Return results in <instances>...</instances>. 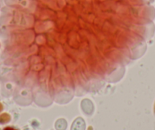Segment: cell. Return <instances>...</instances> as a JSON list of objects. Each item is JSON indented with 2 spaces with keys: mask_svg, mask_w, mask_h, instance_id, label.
I'll return each mask as SVG.
<instances>
[{
  "mask_svg": "<svg viewBox=\"0 0 155 130\" xmlns=\"http://www.w3.org/2000/svg\"><path fill=\"white\" fill-rule=\"evenodd\" d=\"M5 130H15V129H13V128H5Z\"/></svg>",
  "mask_w": 155,
  "mask_h": 130,
  "instance_id": "cell-1",
  "label": "cell"
}]
</instances>
